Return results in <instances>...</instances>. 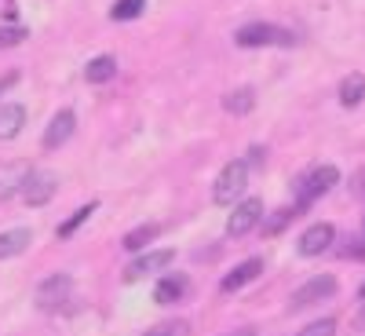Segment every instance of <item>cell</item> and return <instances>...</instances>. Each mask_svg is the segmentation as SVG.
Returning <instances> with one entry per match:
<instances>
[{"mask_svg":"<svg viewBox=\"0 0 365 336\" xmlns=\"http://www.w3.org/2000/svg\"><path fill=\"white\" fill-rule=\"evenodd\" d=\"M336 183H340V168L336 165H318L314 172H307L299 179V187H296V212L303 216V212H307L322 194H329Z\"/></svg>","mask_w":365,"mask_h":336,"instance_id":"6da1fadb","label":"cell"},{"mask_svg":"<svg viewBox=\"0 0 365 336\" xmlns=\"http://www.w3.org/2000/svg\"><path fill=\"white\" fill-rule=\"evenodd\" d=\"M234 44L237 48H270V44L292 48L296 34L292 29H282V26H270V22H249V26H241L234 34Z\"/></svg>","mask_w":365,"mask_h":336,"instance_id":"7a4b0ae2","label":"cell"},{"mask_svg":"<svg viewBox=\"0 0 365 336\" xmlns=\"http://www.w3.org/2000/svg\"><path fill=\"white\" fill-rule=\"evenodd\" d=\"M249 187V161H230L223 165L216 187H212V201L216 205H234Z\"/></svg>","mask_w":365,"mask_h":336,"instance_id":"3957f363","label":"cell"},{"mask_svg":"<svg viewBox=\"0 0 365 336\" xmlns=\"http://www.w3.org/2000/svg\"><path fill=\"white\" fill-rule=\"evenodd\" d=\"M332 296H336V278H332V274H318V278L303 282V285L292 292L289 307H292V311H303V307H314V303L332 300Z\"/></svg>","mask_w":365,"mask_h":336,"instance_id":"277c9868","label":"cell"},{"mask_svg":"<svg viewBox=\"0 0 365 336\" xmlns=\"http://www.w3.org/2000/svg\"><path fill=\"white\" fill-rule=\"evenodd\" d=\"M73 292V278L70 274H51V278H44L37 285V307L41 311H58V307H66V300Z\"/></svg>","mask_w":365,"mask_h":336,"instance_id":"5b68a950","label":"cell"},{"mask_svg":"<svg viewBox=\"0 0 365 336\" xmlns=\"http://www.w3.org/2000/svg\"><path fill=\"white\" fill-rule=\"evenodd\" d=\"M259 220H263V201L259 198H245V201L234 205L230 220H227V234L230 238H245L252 227H259Z\"/></svg>","mask_w":365,"mask_h":336,"instance_id":"8992f818","label":"cell"},{"mask_svg":"<svg viewBox=\"0 0 365 336\" xmlns=\"http://www.w3.org/2000/svg\"><path fill=\"white\" fill-rule=\"evenodd\" d=\"M55 190H58V175L55 172H34L26 179V187H22V201L29 208H41V205H48L55 198Z\"/></svg>","mask_w":365,"mask_h":336,"instance_id":"52a82bcc","label":"cell"},{"mask_svg":"<svg viewBox=\"0 0 365 336\" xmlns=\"http://www.w3.org/2000/svg\"><path fill=\"white\" fill-rule=\"evenodd\" d=\"M29 175H34V165L29 161H4L0 165V205L11 201L15 194H22Z\"/></svg>","mask_w":365,"mask_h":336,"instance_id":"ba28073f","label":"cell"},{"mask_svg":"<svg viewBox=\"0 0 365 336\" xmlns=\"http://www.w3.org/2000/svg\"><path fill=\"white\" fill-rule=\"evenodd\" d=\"M172 260H175V253H172V249H154V253H143L139 260H132V263H128L125 278H128V282H139V278H146V274H158V270L172 267Z\"/></svg>","mask_w":365,"mask_h":336,"instance_id":"9c48e42d","label":"cell"},{"mask_svg":"<svg viewBox=\"0 0 365 336\" xmlns=\"http://www.w3.org/2000/svg\"><path fill=\"white\" fill-rule=\"evenodd\" d=\"M332 238H336V227L332 223H314L299 234V256H322L329 245H332Z\"/></svg>","mask_w":365,"mask_h":336,"instance_id":"30bf717a","label":"cell"},{"mask_svg":"<svg viewBox=\"0 0 365 336\" xmlns=\"http://www.w3.org/2000/svg\"><path fill=\"white\" fill-rule=\"evenodd\" d=\"M73 128H77V117H73V110H58L51 121H48V128H44V150H58L70 136H73Z\"/></svg>","mask_w":365,"mask_h":336,"instance_id":"8fae6325","label":"cell"},{"mask_svg":"<svg viewBox=\"0 0 365 336\" xmlns=\"http://www.w3.org/2000/svg\"><path fill=\"white\" fill-rule=\"evenodd\" d=\"M259 274H263V260H245V263H237V267L227 274V278L220 282V289H223V292H237L241 285L256 282Z\"/></svg>","mask_w":365,"mask_h":336,"instance_id":"7c38bea8","label":"cell"},{"mask_svg":"<svg viewBox=\"0 0 365 336\" xmlns=\"http://www.w3.org/2000/svg\"><path fill=\"white\" fill-rule=\"evenodd\" d=\"M29 241H34V230H26V227L0 230V260H11V256L26 253V249H29Z\"/></svg>","mask_w":365,"mask_h":336,"instance_id":"4fadbf2b","label":"cell"},{"mask_svg":"<svg viewBox=\"0 0 365 336\" xmlns=\"http://www.w3.org/2000/svg\"><path fill=\"white\" fill-rule=\"evenodd\" d=\"M26 125V106L19 103H0V139H15Z\"/></svg>","mask_w":365,"mask_h":336,"instance_id":"5bb4252c","label":"cell"},{"mask_svg":"<svg viewBox=\"0 0 365 336\" xmlns=\"http://www.w3.org/2000/svg\"><path fill=\"white\" fill-rule=\"evenodd\" d=\"M117 77V58L113 55H96L91 63L84 66V81L88 84H106Z\"/></svg>","mask_w":365,"mask_h":336,"instance_id":"9a60e30c","label":"cell"},{"mask_svg":"<svg viewBox=\"0 0 365 336\" xmlns=\"http://www.w3.org/2000/svg\"><path fill=\"white\" fill-rule=\"evenodd\" d=\"M187 289H190V282L182 278V274H168V278L158 282L154 300H158V303H179L182 296H187Z\"/></svg>","mask_w":365,"mask_h":336,"instance_id":"2e32d148","label":"cell"},{"mask_svg":"<svg viewBox=\"0 0 365 336\" xmlns=\"http://www.w3.org/2000/svg\"><path fill=\"white\" fill-rule=\"evenodd\" d=\"M252 106H256V91L252 88H234V91H227V96H223V110L234 113V117L252 113Z\"/></svg>","mask_w":365,"mask_h":336,"instance_id":"e0dca14e","label":"cell"},{"mask_svg":"<svg viewBox=\"0 0 365 336\" xmlns=\"http://www.w3.org/2000/svg\"><path fill=\"white\" fill-rule=\"evenodd\" d=\"M161 234V227L158 223H143V227H135V230H128L125 234V241H120V245H125L128 253H143L146 245H150V241H154Z\"/></svg>","mask_w":365,"mask_h":336,"instance_id":"ac0fdd59","label":"cell"},{"mask_svg":"<svg viewBox=\"0 0 365 336\" xmlns=\"http://www.w3.org/2000/svg\"><path fill=\"white\" fill-rule=\"evenodd\" d=\"M299 216V212H296V205L292 208H278V212H270V216L267 220H259V227H263V238H274V234H282L292 220Z\"/></svg>","mask_w":365,"mask_h":336,"instance_id":"d6986e66","label":"cell"},{"mask_svg":"<svg viewBox=\"0 0 365 336\" xmlns=\"http://www.w3.org/2000/svg\"><path fill=\"white\" fill-rule=\"evenodd\" d=\"M361 96H365V77H361V73H347V77L340 81V103H344V106H358Z\"/></svg>","mask_w":365,"mask_h":336,"instance_id":"ffe728a7","label":"cell"},{"mask_svg":"<svg viewBox=\"0 0 365 336\" xmlns=\"http://www.w3.org/2000/svg\"><path fill=\"white\" fill-rule=\"evenodd\" d=\"M96 208H99V201H88V205H81V208L73 212V216H70L66 223H58V230H55V234L63 238V241H66V238H73V230H77L84 220H91V212H96Z\"/></svg>","mask_w":365,"mask_h":336,"instance_id":"44dd1931","label":"cell"},{"mask_svg":"<svg viewBox=\"0 0 365 336\" xmlns=\"http://www.w3.org/2000/svg\"><path fill=\"white\" fill-rule=\"evenodd\" d=\"M143 8H146V0H117V4L110 8V19L113 22H132V19L143 15Z\"/></svg>","mask_w":365,"mask_h":336,"instance_id":"7402d4cb","label":"cell"},{"mask_svg":"<svg viewBox=\"0 0 365 336\" xmlns=\"http://www.w3.org/2000/svg\"><path fill=\"white\" fill-rule=\"evenodd\" d=\"M143 336H190V322H182V318L161 322V325H154V329H146Z\"/></svg>","mask_w":365,"mask_h":336,"instance_id":"603a6c76","label":"cell"},{"mask_svg":"<svg viewBox=\"0 0 365 336\" xmlns=\"http://www.w3.org/2000/svg\"><path fill=\"white\" fill-rule=\"evenodd\" d=\"M26 37H29V29H22V26H0V48H15Z\"/></svg>","mask_w":365,"mask_h":336,"instance_id":"cb8c5ba5","label":"cell"},{"mask_svg":"<svg viewBox=\"0 0 365 336\" xmlns=\"http://www.w3.org/2000/svg\"><path fill=\"white\" fill-rule=\"evenodd\" d=\"M296 336H336V322H332V318H322V322H311L307 329H299Z\"/></svg>","mask_w":365,"mask_h":336,"instance_id":"d4e9b609","label":"cell"},{"mask_svg":"<svg viewBox=\"0 0 365 336\" xmlns=\"http://www.w3.org/2000/svg\"><path fill=\"white\" fill-rule=\"evenodd\" d=\"M351 194H354V198H365V165L351 175Z\"/></svg>","mask_w":365,"mask_h":336,"instance_id":"484cf974","label":"cell"},{"mask_svg":"<svg viewBox=\"0 0 365 336\" xmlns=\"http://www.w3.org/2000/svg\"><path fill=\"white\" fill-rule=\"evenodd\" d=\"M263 161H267V150L263 146H252L249 150V168H263Z\"/></svg>","mask_w":365,"mask_h":336,"instance_id":"4316f807","label":"cell"},{"mask_svg":"<svg viewBox=\"0 0 365 336\" xmlns=\"http://www.w3.org/2000/svg\"><path fill=\"white\" fill-rule=\"evenodd\" d=\"M344 256H347V260H365V245H347Z\"/></svg>","mask_w":365,"mask_h":336,"instance_id":"83f0119b","label":"cell"},{"mask_svg":"<svg viewBox=\"0 0 365 336\" xmlns=\"http://www.w3.org/2000/svg\"><path fill=\"white\" fill-rule=\"evenodd\" d=\"M15 84V73H8V77H0V96H4V91Z\"/></svg>","mask_w":365,"mask_h":336,"instance_id":"f1b7e54d","label":"cell"},{"mask_svg":"<svg viewBox=\"0 0 365 336\" xmlns=\"http://www.w3.org/2000/svg\"><path fill=\"white\" fill-rule=\"evenodd\" d=\"M354 329H361V332H365V307L354 315Z\"/></svg>","mask_w":365,"mask_h":336,"instance_id":"f546056e","label":"cell"},{"mask_svg":"<svg viewBox=\"0 0 365 336\" xmlns=\"http://www.w3.org/2000/svg\"><path fill=\"white\" fill-rule=\"evenodd\" d=\"M227 336H256L252 329H234V332H227Z\"/></svg>","mask_w":365,"mask_h":336,"instance_id":"4dcf8cb0","label":"cell"},{"mask_svg":"<svg viewBox=\"0 0 365 336\" xmlns=\"http://www.w3.org/2000/svg\"><path fill=\"white\" fill-rule=\"evenodd\" d=\"M358 296H361V300H365V282H361V289H358Z\"/></svg>","mask_w":365,"mask_h":336,"instance_id":"1f68e13d","label":"cell"}]
</instances>
